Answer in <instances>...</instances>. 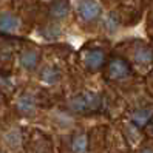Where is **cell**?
<instances>
[{"label":"cell","instance_id":"1","mask_svg":"<svg viewBox=\"0 0 153 153\" xmlns=\"http://www.w3.org/2000/svg\"><path fill=\"white\" fill-rule=\"evenodd\" d=\"M102 99L96 93H80L70 101V108L76 113H91L101 108Z\"/></svg>","mask_w":153,"mask_h":153},{"label":"cell","instance_id":"2","mask_svg":"<svg viewBox=\"0 0 153 153\" xmlns=\"http://www.w3.org/2000/svg\"><path fill=\"white\" fill-rule=\"evenodd\" d=\"M76 10H77V14L82 17L85 22L96 20L102 13L101 5L97 3V0H77Z\"/></svg>","mask_w":153,"mask_h":153},{"label":"cell","instance_id":"3","mask_svg":"<svg viewBox=\"0 0 153 153\" xmlns=\"http://www.w3.org/2000/svg\"><path fill=\"white\" fill-rule=\"evenodd\" d=\"M108 74L111 79H124L130 74V67L122 59H113L108 65Z\"/></svg>","mask_w":153,"mask_h":153},{"label":"cell","instance_id":"4","mask_svg":"<svg viewBox=\"0 0 153 153\" xmlns=\"http://www.w3.org/2000/svg\"><path fill=\"white\" fill-rule=\"evenodd\" d=\"M19 30V19L11 13H3L0 16V31L3 33H16Z\"/></svg>","mask_w":153,"mask_h":153},{"label":"cell","instance_id":"5","mask_svg":"<svg viewBox=\"0 0 153 153\" xmlns=\"http://www.w3.org/2000/svg\"><path fill=\"white\" fill-rule=\"evenodd\" d=\"M105 60V56L101 50H90L87 54H85V65L90 70H97L101 68L102 64Z\"/></svg>","mask_w":153,"mask_h":153},{"label":"cell","instance_id":"6","mask_svg":"<svg viewBox=\"0 0 153 153\" xmlns=\"http://www.w3.org/2000/svg\"><path fill=\"white\" fill-rule=\"evenodd\" d=\"M16 107L22 114H33L36 111V99L31 94H23L17 99Z\"/></svg>","mask_w":153,"mask_h":153},{"label":"cell","instance_id":"7","mask_svg":"<svg viewBox=\"0 0 153 153\" xmlns=\"http://www.w3.org/2000/svg\"><path fill=\"white\" fill-rule=\"evenodd\" d=\"M37 62H39V53L36 50H25L20 54V64L25 70L36 68Z\"/></svg>","mask_w":153,"mask_h":153},{"label":"cell","instance_id":"8","mask_svg":"<svg viewBox=\"0 0 153 153\" xmlns=\"http://www.w3.org/2000/svg\"><path fill=\"white\" fill-rule=\"evenodd\" d=\"M152 116H153V108H139L136 111H133L131 121L136 127H144V125L149 124Z\"/></svg>","mask_w":153,"mask_h":153},{"label":"cell","instance_id":"9","mask_svg":"<svg viewBox=\"0 0 153 153\" xmlns=\"http://www.w3.org/2000/svg\"><path fill=\"white\" fill-rule=\"evenodd\" d=\"M153 60V51L150 47H146V45H141V47L136 48L134 51V62L139 65H147Z\"/></svg>","mask_w":153,"mask_h":153},{"label":"cell","instance_id":"10","mask_svg":"<svg viewBox=\"0 0 153 153\" xmlns=\"http://www.w3.org/2000/svg\"><path fill=\"white\" fill-rule=\"evenodd\" d=\"M50 13H51L53 17H56V19H64V17H67V14L70 13L68 2L67 0H57V2L53 3Z\"/></svg>","mask_w":153,"mask_h":153},{"label":"cell","instance_id":"11","mask_svg":"<svg viewBox=\"0 0 153 153\" xmlns=\"http://www.w3.org/2000/svg\"><path fill=\"white\" fill-rule=\"evenodd\" d=\"M42 80L45 84H56L57 80L60 79V71L54 67H45L42 70V74H40Z\"/></svg>","mask_w":153,"mask_h":153},{"label":"cell","instance_id":"12","mask_svg":"<svg viewBox=\"0 0 153 153\" xmlns=\"http://www.w3.org/2000/svg\"><path fill=\"white\" fill-rule=\"evenodd\" d=\"M71 147H73L74 153H85L87 152V136L85 134H79V136H76L73 139Z\"/></svg>","mask_w":153,"mask_h":153},{"label":"cell","instance_id":"13","mask_svg":"<svg viewBox=\"0 0 153 153\" xmlns=\"http://www.w3.org/2000/svg\"><path fill=\"white\" fill-rule=\"evenodd\" d=\"M6 141L11 144V146H19V142H20V133L17 131V130H13L6 134Z\"/></svg>","mask_w":153,"mask_h":153},{"label":"cell","instance_id":"14","mask_svg":"<svg viewBox=\"0 0 153 153\" xmlns=\"http://www.w3.org/2000/svg\"><path fill=\"white\" fill-rule=\"evenodd\" d=\"M141 153H153V150H152V149H144Z\"/></svg>","mask_w":153,"mask_h":153},{"label":"cell","instance_id":"15","mask_svg":"<svg viewBox=\"0 0 153 153\" xmlns=\"http://www.w3.org/2000/svg\"><path fill=\"white\" fill-rule=\"evenodd\" d=\"M152 133H153V125H152Z\"/></svg>","mask_w":153,"mask_h":153}]
</instances>
